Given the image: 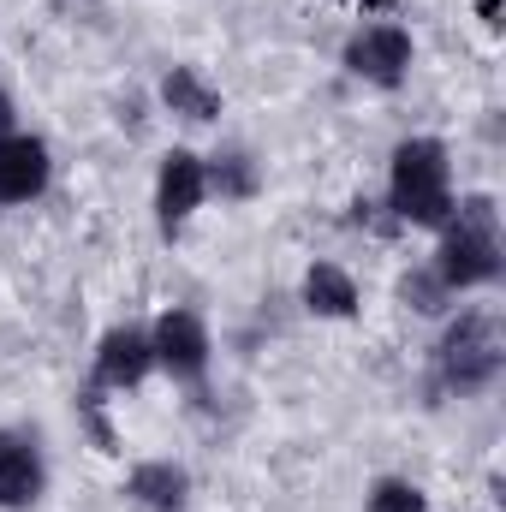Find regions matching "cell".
I'll use <instances>...</instances> for the list:
<instances>
[{
    "label": "cell",
    "mask_w": 506,
    "mask_h": 512,
    "mask_svg": "<svg viewBox=\"0 0 506 512\" xmlns=\"http://www.w3.org/2000/svg\"><path fill=\"white\" fill-rule=\"evenodd\" d=\"M209 203V173H203V155L197 149H167L161 155V167H155V227H161V239H179L191 221H197V209Z\"/></svg>",
    "instance_id": "6"
},
{
    "label": "cell",
    "mask_w": 506,
    "mask_h": 512,
    "mask_svg": "<svg viewBox=\"0 0 506 512\" xmlns=\"http://www.w3.org/2000/svg\"><path fill=\"white\" fill-rule=\"evenodd\" d=\"M149 352H155V370L173 387H203L209 364H215V340H209V322L185 304H167L155 322H149Z\"/></svg>",
    "instance_id": "4"
},
{
    "label": "cell",
    "mask_w": 506,
    "mask_h": 512,
    "mask_svg": "<svg viewBox=\"0 0 506 512\" xmlns=\"http://www.w3.org/2000/svg\"><path fill=\"white\" fill-rule=\"evenodd\" d=\"M48 495V459L36 429H0V512H30Z\"/></svg>",
    "instance_id": "8"
},
{
    "label": "cell",
    "mask_w": 506,
    "mask_h": 512,
    "mask_svg": "<svg viewBox=\"0 0 506 512\" xmlns=\"http://www.w3.org/2000/svg\"><path fill=\"white\" fill-rule=\"evenodd\" d=\"M155 376V352H149V328L143 322H120L96 340L90 358V387L96 393H131Z\"/></svg>",
    "instance_id": "7"
},
{
    "label": "cell",
    "mask_w": 506,
    "mask_h": 512,
    "mask_svg": "<svg viewBox=\"0 0 506 512\" xmlns=\"http://www.w3.org/2000/svg\"><path fill=\"white\" fill-rule=\"evenodd\" d=\"M6 131H18V102H12L6 84H0V137H6Z\"/></svg>",
    "instance_id": "16"
},
{
    "label": "cell",
    "mask_w": 506,
    "mask_h": 512,
    "mask_svg": "<svg viewBox=\"0 0 506 512\" xmlns=\"http://www.w3.org/2000/svg\"><path fill=\"white\" fill-rule=\"evenodd\" d=\"M340 66H346L352 78L376 84V90H399V84L411 78V66H417V42H411V30H405V24L376 18V24H358V30L346 36Z\"/></svg>",
    "instance_id": "5"
},
{
    "label": "cell",
    "mask_w": 506,
    "mask_h": 512,
    "mask_svg": "<svg viewBox=\"0 0 506 512\" xmlns=\"http://www.w3.org/2000/svg\"><path fill=\"white\" fill-rule=\"evenodd\" d=\"M435 233H441V245H435V256H429V268H435V280H441L453 298L483 292V286H495V280L506 274L501 203H495L489 191L459 197L453 215H447Z\"/></svg>",
    "instance_id": "1"
},
{
    "label": "cell",
    "mask_w": 506,
    "mask_h": 512,
    "mask_svg": "<svg viewBox=\"0 0 506 512\" xmlns=\"http://www.w3.org/2000/svg\"><path fill=\"white\" fill-rule=\"evenodd\" d=\"M399 304L417 310V316H447L459 298H453V292L435 280V268L423 262V268H405V274H399Z\"/></svg>",
    "instance_id": "14"
},
{
    "label": "cell",
    "mask_w": 506,
    "mask_h": 512,
    "mask_svg": "<svg viewBox=\"0 0 506 512\" xmlns=\"http://www.w3.org/2000/svg\"><path fill=\"white\" fill-rule=\"evenodd\" d=\"M126 495L143 512H185L191 501V471L173 465V459H143L126 471Z\"/></svg>",
    "instance_id": "11"
},
{
    "label": "cell",
    "mask_w": 506,
    "mask_h": 512,
    "mask_svg": "<svg viewBox=\"0 0 506 512\" xmlns=\"http://www.w3.org/2000/svg\"><path fill=\"white\" fill-rule=\"evenodd\" d=\"M54 179V149L36 131H6L0 137V209L36 203Z\"/></svg>",
    "instance_id": "9"
},
{
    "label": "cell",
    "mask_w": 506,
    "mask_h": 512,
    "mask_svg": "<svg viewBox=\"0 0 506 512\" xmlns=\"http://www.w3.org/2000/svg\"><path fill=\"white\" fill-rule=\"evenodd\" d=\"M203 173H209V197H221V203H256L262 197V161L245 143H221L215 155H203Z\"/></svg>",
    "instance_id": "13"
},
{
    "label": "cell",
    "mask_w": 506,
    "mask_h": 512,
    "mask_svg": "<svg viewBox=\"0 0 506 512\" xmlns=\"http://www.w3.org/2000/svg\"><path fill=\"white\" fill-rule=\"evenodd\" d=\"M506 370V334L495 310H459L441 340H435V393H453V399H477L501 382Z\"/></svg>",
    "instance_id": "3"
},
{
    "label": "cell",
    "mask_w": 506,
    "mask_h": 512,
    "mask_svg": "<svg viewBox=\"0 0 506 512\" xmlns=\"http://www.w3.org/2000/svg\"><path fill=\"white\" fill-rule=\"evenodd\" d=\"M298 298H304V310L316 322H352L364 310V292H358V280L340 262H310L304 280H298Z\"/></svg>",
    "instance_id": "10"
},
{
    "label": "cell",
    "mask_w": 506,
    "mask_h": 512,
    "mask_svg": "<svg viewBox=\"0 0 506 512\" xmlns=\"http://www.w3.org/2000/svg\"><path fill=\"white\" fill-rule=\"evenodd\" d=\"M364 512H429V495L411 477H376L364 495Z\"/></svg>",
    "instance_id": "15"
},
{
    "label": "cell",
    "mask_w": 506,
    "mask_h": 512,
    "mask_svg": "<svg viewBox=\"0 0 506 512\" xmlns=\"http://www.w3.org/2000/svg\"><path fill=\"white\" fill-rule=\"evenodd\" d=\"M453 149L441 137H405L387 161V215L393 227H423L435 233L453 215Z\"/></svg>",
    "instance_id": "2"
},
{
    "label": "cell",
    "mask_w": 506,
    "mask_h": 512,
    "mask_svg": "<svg viewBox=\"0 0 506 512\" xmlns=\"http://www.w3.org/2000/svg\"><path fill=\"white\" fill-rule=\"evenodd\" d=\"M161 108L185 126H215L221 120V90L197 66H167L161 72Z\"/></svg>",
    "instance_id": "12"
}]
</instances>
